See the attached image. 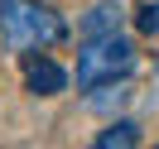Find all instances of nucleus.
I'll return each instance as SVG.
<instances>
[{
    "label": "nucleus",
    "mask_w": 159,
    "mask_h": 149,
    "mask_svg": "<svg viewBox=\"0 0 159 149\" xmlns=\"http://www.w3.org/2000/svg\"><path fill=\"white\" fill-rule=\"evenodd\" d=\"M68 39V24L43 0H0V43L10 53H43Z\"/></svg>",
    "instance_id": "nucleus-1"
},
{
    "label": "nucleus",
    "mask_w": 159,
    "mask_h": 149,
    "mask_svg": "<svg viewBox=\"0 0 159 149\" xmlns=\"http://www.w3.org/2000/svg\"><path fill=\"white\" fill-rule=\"evenodd\" d=\"M135 72V43L120 34H97L77 48V87H101V82H120Z\"/></svg>",
    "instance_id": "nucleus-2"
},
{
    "label": "nucleus",
    "mask_w": 159,
    "mask_h": 149,
    "mask_svg": "<svg viewBox=\"0 0 159 149\" xmlns=\"http://www.w3.org/2000/svg\"><path fill=\"white\" fill-rule=\"evenodd\" d=\"M24 82H29L34 96H58V91L68 87V72H63L53 58H43V53H29V63H24Z\"/></svg>",
    "instance_id": "nucleus-3"
},
{
    "label": "nucleus",
    "mask_w": 159,
    "mask_h": 149,
    "mask_svg": "<svg viewBox=\"0 0 159 149\" xmlns=\"http://www.w3.org/2000/svg\"><path fill=\"white\" fill-rule=\"evenodd\" d=\"M125 24V5L120 0H97L87 15H82V39H97V34H120Z\"/></svg>",
    "instance_id": "nucleus-4"
},
{
    "label": "nucleus",
    "mask_w": 159,
    "mask_h": 149,
    "mask_svg": "<svg viewBox=\"0 0 159 149\" xmlns=\"http://www.w3.org/2000/svg\"><path fill=\"white\" fill-rule=\"evenodd\" d=\"M125 101H130L125 77H120V82H101V87H87V106L92 111H120Z\"/></svg>",
    "instance_id": "nucleus-5"
},
{
    "label": "nucleus",
    "mask_w": 159,
    "mask_h": 149,
    "mask_svg": "<svg viewBox=\"0 0 159 149\" xmlns=\"http://www.w3.org/2000/svg\"><path fill=\"white\" fill-rule=\"evenodd\" d=\"M130 144H140V125L135 120H111L97 135V149H130Z\"/></svg>",
    "instance_id": "nucleus-6"
},
{
    "label": "nucleus",
    "mask_w": 159,
    "mask_h": 149,
    "mask_svg": "<svg viewBox=\"0 0 159 149\" xmlns=\"http://www.w3.org/2000/svg\"><path fill=\"white\" fill-rule=\"evenodd\" d=\"M135 24L145 34H159V0H145V5H140V15H135Z\"/></svg>",
    "instance_id": "nucleus-7"
}]
</instances>
